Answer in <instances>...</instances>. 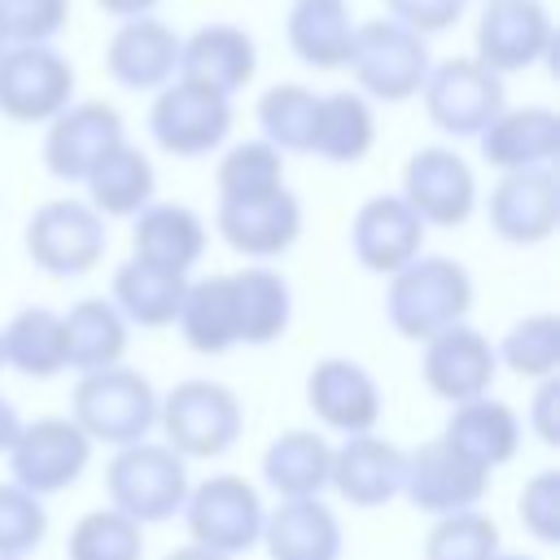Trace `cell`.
Instances as JSON below:
<instances>
[{
	"mask_svg": "<svg viewBox=\"0 0 560 560\" xmlns=\"http://www.w3.org/2000/svg\"><path fill=\"white\" fill-rule=\"evenodd\" d=\"M61 332H66V372H101L118 368L127 359L131 328L127 319L109 306V298H79L61 311Z\"/></svg>",
	"mask_w": 560,
	"mask_h": 560,
	"instance_id": "30",
	"label": "cell"
},
{
	"mask_svg": "<svg viewBox=\"0 0 560 560\" xmlns=\"http://www.w3.org/2000/svg\"><path fill=\"white\" fill-rule=\"evenodd\" d=\"M315 105L319 92L302 83H276L258 96L254 118H258V140H267L280 153H311V131H315Z\"/></svg>",
	"mask_w": 560,
	"mask_h": 560,
	"instance_id": "37",
	"label": "cell"
},
{
	"mask_svg": "<svg viewBox=\"0 0 560 560\" xmlns=\"http://www.w3.org/2000/svg\"><path fill=\"white\" fill-rule=\"evenodd\" d=\"M302 394H306L311 416L328 433H341V438L376 433L381 411H385L376 376L359 359H346V354H328V359L311 363Z\"/></svg>",
	"mask_w": 560,
	"mask_h": 560,
	"instance_id": "17",
	"label": "cell"
},
{
	"mask_svg": "<svg viewBox=\"0 0 560 560\" xmlns=\"http://www.w3.org/2000/svg\"><path fill=\"white\" fill-rule=\"evenodd\" d=\"M494 560H538V556H525V551H499Z\"/></svg>",
	"mask_w": 560,
	"mask_h": 560,
	"instance_id": "50",
	"label": "cell"
},
{
	"mask_svg": "<svg viewBox=\"0 0 560 560\" xmlns=\"http://www.w3.org/2000/svg\"><path fill=\"white\" fill-rule=\"evenodd\" d=\"M188 486H192L188 481V464L166 442H153V438L114 451V459L105 464V499H109V508L131 516L140 529L179 516V508L188 499Z\"/></svg>",
	"mask_w": 560,
	"mask_h": 560,
	"instance_id": "5",
	"label": "cell"
},
{
	"mask_svg": "<svg viewBox=\"0 0 560 560\" xmlns=\"http://www.w3.org/2000/svg\"><path fill=\"white\" fill-rule=\"evenodd\" d=\"M464 9H468V0H385L389 22L424 35V39L451 31L464 18Z\"/></svg>",
	"mask_w": 560,
	"mask_h": 560,
	"instance_id": "45",
	"label": "cell"
},
{
	"mask_svg": "<svg viewBox=\"0 0 560 560\" xmlns=\"http://www.w3.org/2000/svg\"><path fill=\"white\" fill-rule=\"evenodd\" d=\"M162 560H228V556H219V551H206V547H192V542H184V547H171Z\"/></svg>",
	"mask_w": 560,
	"mask_h": 560,
	"instance_id": "49",
	"label": "cell"
},
{
	"mask_svg": "<svg viewBox=\"0 0 560 560\" xmlns=\"http://www.w3.org/2000/svg\"><path fill=\"white\" fill-rule=\"evenodd\" d=\"M346 70L354 74V92L368 96V101H381V105L416 101L429 70H433L429 39L389 22V18L354 22Z\"/></svg>",
	"mask_w": 560,
	"mask_h": 560,
	"instance_id": "4",
	"label": "cell"
},
{
	"mask_svg": "<svg viewBox=\"0 0 560 560\" xmlns=\"http://www.w3.org/2000/svg\"><path fill=\"white\" fill-rule=\"evenodd\" d=\"M22 249L35 262V271L52 280H74L105 258L109 228L83 197H52L31 210L22 228Z\"/></svg>",
	"mask_w": 560,
	"mask_h": 560,
	"instance_id": "7",
	"label": "cell"
},
{
	"mask_svg": "<svg viewBox=\"0 0 560 560\" xmlns=\"http://www.w3.org/2000/svg\"><path fill=\"white\" fill-rule=\"evenodd\" d=\"M206 219L184 201H149L131 219V258L188 276L206 254Z\"/></svg>",
	"mask_w": 560,
	"mask_h": 560,
	"instance_id": "26",
	"label": "cell"
},
{
	"mask_svg": "<svg viewBox=\"0 0 560 560\" xmlns=\"http://www.w3.org/2000/svg\"><path fill=\"white\" fill-rule=\"evenodd\" d=\"M4 455H9V481L31 490L35 499H48L70 490L88 472L92 442L70 416H39V420H22Z\"/></svg>",
	"mask_w": 560,
	"mask_h": 560,
	"instance_id": "10",
	"label": "cell"
},
{
	"mask_svg": "<svg viewBox=\"0 0 560 560\" xmlns=\"http://www.w3.org/2000/svg\"><path fill=\"white\" fill-rule=\"evenodd\" d=\"M18 429H22V416H18V407L0 394V455L13 446V438H18Z\"/></svg>",
	"mask_w": 560,
	"mask_h": 560,
	"instance_id": "48",
	"label": "cell"
},
{
	"mask_svg": "<svg viewBox=\"0 0 560 560\" xmlns=\"http://www.w3.org/2000/svg\"><path fill=\"white\" fill-rule=\"evenodd\" d=\"M486 223L503 245H542L560 228V179L556 166L508 171L486 197Z\"/></svg>",
	"mask_w": 560,
	"mask_h": 560,
	"instance_id": "18",
	"label": "cell"
},
{
	"mask_svg": "<svg viewBox=\"0 0 560 560\" xmlns=\"http://www.w3.org/2000/svg\"><path fill=\"white\" fill-rule=\"evenodd\" d=\"M158 429H162V442L184 464L219 459L245 433V407L232 385L214 376H188V381H175L166 394H158Z\"/></svg>",
	"mask_w": 560,
	"mask_h": 560,
	"instance_id": "2",
	"label": "cell"
},
{
	"mask_svg": "<svg viewBox=\"0 0 560 560\" xmlns=\"http://www.w3.org/2000/svg\"><path fill=\"white\" fill-rule=\"evenodd\" d=\"M542 446H560V376H547L534 385L529 416L521 420Z\"/></svg>",
	"mask_w": 560,
	"mask_h": 560,
	"instance_id": "46",
	"label": "cell"
},
{
	"mask_svg": "<svg viewBox=\"0 0 560 560\" xmlns=\"http://www.w3.org/2000/svg\"><path fill=\"white\" fill-rule=\"evenodd\" d=\"M424 223L411 214V206L398 192L368 197L350 219V254L372 276H394L416 254H424Z\"/></svg>",
	"mask_w": 560,
	"mask_h": 560,
	"instance_id": "21",
	"label": "cell"
},
{
	"mask_svg": "<svg viewBox=\"0 0 560 560\" xmlns=\"http://www.w3.org/2000/svg\"><path fill=\"white\" fill-rule=\"evenodd\" d=\"M503 551L499 521L481 508L438 516L424 534V560H494Z\"/></svg>",
	"mask_w": 560,
	"mask_h": 560,
	"instance_id": "41",
	"label": "cell"
},
{
	"mask_svg": "<svg viewBox=\"0 0 560 560\" xmlns=\"http://www.w3.org/2000/svg\"><path fill=\"white\" fill-rule=\"evenodd\" d=\"M494 376H499L494 341L481 328H472L468 319L420 341V381L429 385L433 398H442L451 407L490 394Z\"/></svg>",
	"mask_w": 560,
	"mask_h": 560,
	"instance_id": "16",
	"label": "cell"
},
{
	"mask_svg": "<svg viewBox=\"0 0 560 560\" xmlns=\"http://www.w3.org/2000/svg\"><path fill=\"white\" fill-rule=\"evenodd\" d=\"M481 4H490V0H481Z\"/></svg>",
	"mask_w": 560,
	"mask_h": 560,
	"instance_id": "53",
	"label": "cell"
},
{
	"mask_svg": "<svg viewBox=\"0 0 560 560\" xmlns=\"http://www.w3.org/2000/svg\"><path fill=\"white\" fill-rule=\"evenodd\" d=\"M184 289H188V276L127 258L109 276V306L127 319V328H171L179 315Z\"/></svg>",
	"mask_w": 560,
	"mask_h": 560,
	"instance_id": "32",
	"label": "cell"
},
{
	"mask_svg": "<svg viewBox=\"0 0 560 560\" xmlns=\"http://www.w3.org/2000/svg\"><path fill=\"white\" fill-rule=\"evenodd\" d=\"M376 144V114L372 101L359 96L354 88L341 92H319L315 105V131H311V153L332 162V166H354L372 153Z\"/></svg>",
	"mask_w": 560,
	"mask_h": 560,
	"instance_id": "33",
	"label": "cell"
},
{
	"mask_svg": "<svg viewBox=\"0 0 560 560\" xmlns=\"http://www.w3.org/2000/svg\"><path fill=\"white\" fill-rule=\"evenodd\" d=\"M74 66L52 44L0 48V118L18 127H44L74 101Z\"/></svg>",
	"mask_w": 560,
	"mask_h": 560,
	"instance_id": "8",
	"label": "cell"
},
{
	"mask_svg": "<svg viewBox=\"0 0 560 560\" xmlns=\"http://www.w3.org/2000/svg\"><path fill=\"white\" fill-rule=\"evenodd\" d=\"M70 420L92 446H136L158 429V389L127 363L83 372L70 394Z\"/></svg>",
	"mask_w": 560,
	"mask_h": 560,
	"instance_id": "3",
	"label": "cell"
},
{
	"mask_svg": "<svg viewBox=\"0 0 560 560\" xmlns=\"http://www.w3.org/2000/svg\"><path fill=\"white\" fill-rule=\"evenodd\" d=\"M477 153L499 175L556 166L560 153V114L551 105H503L494 122L477 136Z\"/></svg>",
	"mask_w": 560,
	"mask_h": 560,
	"instance_id": "24",
	"label": "cell"
},
{
	"mask_svg": "<svg viewBox=\"0 0 560 560\" xmlns=\"http://www.w3.org/2000/svg\"><path fill=\"white\" fill-rule=\"evenodd\" d=\"M48 538V508L31 490L0 481V560H26Z\"/></svg>",
	"mask_w": 560,
	"mask_h": 560,
	"instance_id": "42",
	"label": "cell"
},
{
	"mask_svg": "<svg viewBox=\"0 0 560 560\" xmlns=\"http://www.w3.org/2000/svg\"><path fill=\"white\" fill-rule=\"evenodd\" d=\"M162 0H96V9L114 22H131V18H153Z\"/></svg>",
	"mask_w": 560,
	"mask_h": 560,
	"instance_id": "47",
	"label": "cell"
},
{
	"mask_svg": "<svg viewBox=\"0 0 560 560\" xmlns=\"http://www.w3.org/2000/svg\"><path fill=\"white\" fill-rule=\"evenodd\" d=\"M175 328L184 337L188 350L197 354H228L241 346V328H236V289H232V271H214L201 280H188Z\"/></svg>",
	"mask_w": 560,
	"mask_h": 560,
	"instance_id": "29",
	"label": "cell"
},
{
	"mask_svg": "<svg viewBox=\"0 0 560 560\" xmlns=\"http://www.w3.org/2000/svg\"><path fill=\"white\" fill-rule=\"evenodd\" d=\"M429 122L451 140H477L494 114L508 105L503 79L490 74L477 57H446L433 61L424 88H420Z\"/></svg>",
	"mask_w": 560,
	"mask_h": 560,
	"instance_id": "9",
	"label": "cell"
},
{
	"mask_svg": "<svg viewBox=\"0 0 560 560\" xmlns=\"http://www.w3.org/2000/svg\"><path fill=\"white\" fill-rule=\"evenodd\" d=\"M236 289V328L241 346H271L289 332L293 319V289L289 280L267 262H245L232 271Z\"/></svg>",
	"mask_w": 560,
	"mask_h": 560,
	"instance_id": "35",
	"label": "cell"
},
{
	"mask_svg": "<svg viewBox=\"0 0 560 560\" xmlns=\"http://www.w3.org/2000/svg\"><path fill=\"white\" fill-rule=\"evenodd\" d=\"M494 359H499V368H508L512 376L534 381V385L547 376H560V315L538 311V315L516 319L503 332V341L494 346Z\"/></svg>",
	"mask_w": 560,
	"mask_h": 560,
	"instance_id": "38",
	"label": "cell"
},
{
	"mask_svg": "<svg viewBox=\"0 0 560 560\" xmlns=\"http://www.w3.org/2000/svg\"><path fill=\"white\" fill-rule=\"evenodd\" d=\"M0 359L26 381H52L66 372V332L61 311L52 306H22L0 328Z\"/></svg>",
	"mask_w": 560,
	"mask_h": 560,
	"instance_id": "36",
	"label": "cell"
},
{
	"mask_svg": "<svg viewBox=\"0 0 560 560\" xmlns=\"http://www.w3.org/2000/svg\"><path fill=\"white\" fill-rule=\"evenodd\" d=\"M472 311V276L451 254H416L385 280V319L402 341H429L433 332L464 324Z\"/></svg>",
	"mask_w": 560,
	"mask_h": 560,
	"instance_id": "1",
	"label": "cell"
},
{
	"mask_svg": "<svg viewBox=\"0 0 560 560\" xmlns=\"http://www.w3.org/2000/svg\"><path fill=\"white\" fill-rule=\"evenodd\" d=\"M438 438L451 451H459L468 464L494 472V468H503V464L516 459V451L525 442V424H521V416H516L512 402H503L494 394H481L472 402L451 407V416H446V424H442Z\"/></svg>",
	"mask_w": 560,
	"mask_h": 560,
	"instance_id": "25",
	"label": "cell"
},
{
	"mask_svg": "<svg viewBox=\"0 0 560 560\" xmlns=\"http://www.w3.org/2000/svg\"><path fill=\"white\" fill-rule=\"evenodd\" d=\"M179 516H184L192 547H206V551L236 560V556L258 547L267 508H262L258 486L245 481L241 472H210L206 481L188 486Z\"/></svg>",
	"mask_w": 560,
	"mask_h": 560,
	"instance_id": "6",
	"label": "cell"
},
{
	"mask_svg": "<svg viewBox=\"0 0 560 560\" xmlns=\"http://www.w3.org/2000/svg\"><path fill=\"white\" fill-rule=\"evenodd\" d=\"M258 74V44L236 22H206L188 35H179V74L184 83L214 92L232 101L241 88H249Z\"/></svg>",
	"mask_w": 560,
	"mask_h": 560,
	"instance_id": "19",
	"label": "cell"
},
{
	"mask_svg": "<svg viewBox=\"0 0 560 560\" xmlns=\"http://www.w3.org/2000/svg\"><path fill=\"white\" fill-rule=\"evenodd\" d=\"M83 188H88V206L109 223V219H136L149 201H158L153 192H158V171H153V162H149V153L144 149H136L131 140H122L88 179H83Z\"/></svg>",
	"mask_w": 560,
	"mask_h": 560,
	"instance_id": "34",
	"label": "cell"
},
{
	"mask_svg": "<svg viewBox=\"0 0 560 560\" xmlns=\"http://www.w3.org/2000/svg\"><path fill=\"white\" fill-rule=\"evenodd\" d=\"M556 22L542 0H490L472 26V57L490 74H521L551 57Z\"/></svg>",
	"mask_w": 560,
	"mask_h": 560,
	"instance_id": "11",
	"label": "cell"
},
{
	"mask_svg": "<svg viewBox=\"0 0 560 560\" xmlns=\"http://www.w3.org/2000/svg\"><path fill=\"white\" fill-rule=\"evenodd\" d=\"M228 131H232V101L201 92L184 79L166 83L149 101V136L171 158H184V162L206 158V153L223 149Z\"/></svg>",
	"mask_w": 560,
	"mask_h": 560,
	"instance_id": "13",
	"label": "cell"
},
{
	"mask_svg": "<svg viewBox=\"0 0 560 560\" xmlns=\"http://www.w3.org/2000/svg\"><path fill=\"white\" fill-rule=\"evenodd\" d=\"M398 197L424 228H464L477 210V175L451 144H424L407 158Z\"/></svg>",
	"mask_w": 560,
	"mask_h": 560,
	"instance_id": "14",
	"label": "cell"
},
{
	"mask_svg": "<svg viewBox=\"0 0 560 560\" xmlns=\"http://www.w3.org/2000/svg\"><path fill=\"white\" fill-rule=\"evenodd\" d=\"M486 490H490V472L468 464L442 438H429L402 455V499L433 521L481 508Z\"/></svg>",
	"mask_w": 560,
	"mask_h": 560,
	"instance_id": "15",
	"label": "cell"
},
{
	"mask_svg": "<svg viewBox=\"0 0 560 560\" xmlns=\"http://www.w3.org/2000/svg\"><path fill=\"white\" fill-rule=\"evenodd\" d=\"M516 521L542 547L560 542V468L534 472L516 494Z\"/></svg>",
	"mask_w": 560,
	"mask_h": 560,
	"instance_id": "44",
	"label": "cell"
},
{
	"mask_svg": "<svg viewBox=\"0 0 560 560\" xmlns=\"http://www.w3.org/2000/svg\"><path fill=\"white\" fill-rule=\"evenodd\" d=\"M258 547L267 560H341V516L324 499H280L267 508Z\"/></svg>",
	"mask_w": 560,
	"mask_h": 560,
	"instance_id": "27",
	"label": "cell"
},
{
	"mask_svg": "<svg viewBox=\"0 0 560 560\" xmlns=\"http://www.w3.org/2000/svg\"><path fill=\"white\" fill-rule=\"evenodd\" d=\"M0 368H4V359H0Z\"/></svg>",
	"mask_w": 560,
	"mask_h": 560,
	"instance_id": "52",
	"label": "cell"
},
{
	"mask_svg": "<svg viewBox=\"0 0 560 560\" xmlns=\"http://www.w3.org/2000/svg\"><path fill=\"white\" fill-rule=\"evenodd\" d=\"M4 44H9V39H4V31H0V48H4Z\"/></svg>",
	"mask_w": 560,
	"mask_h": 560,
	"instance_id": "51",
	"label": "cell"
},
{
	"mask_svg": "<svg viewBox=\"0 0 560 560\" xmlns=\"http://www.w3.org/2000/svg\"><path fill=\"white\" fill-rule=\"evenodd\" d=\"M214 228L223 236V245L249 262H271L280 254H289L302 236V201L298 192L276 188L267 197H249V201H219L214 206Z\"/></svg>",
	"mask_w": 560,
	"mask_h": 560,
	"instance_id": "20",
	"label": "cell"
},
{
	"mask_svg": "<svg viewBox=\"0 0 560 560\" xmlns=\"http://www.w3.org/2000/svg\"><path fill=\"white\" fill-rule=\"evenodd\" d=\"M66 560H144V529L114 508H92L70 525Z\"/></svg>",
	"mask_w": 560,
	"mask_h": 560,
	"instance_id": "40",
	"label": "cell"
},
{
	"mask_svg": "<svg viewBox=\"0 0 560 560\" xmlns=\"http://www.w3.org/2000/svg\"><path fill=\"white\" fill-rule=\"evenodd\" d=\"M127 122L109 101H70L52 122H44V171L61 184H83L118 144Z\"/></svg>",
	"mask_w": 560,
	"mask_h": 560,
	"instance_id": "12",
	"label": "cell"
},
{
	"mask_svg": "<svg viewBox=\"0 0 560 560\" xmlns=\"http://www.w3.org/2000/svg\"><path fill=\"white\" fill-rule=\"evenodd\" d=\"M354 39L350 0H293L284 13V44L311 70H346Z\"/></svg>",
	"mask_w": 560,
	"mask_h": 560,
	"instance_id": "28",
	"label": "cell"
},
{
	"mask_svg": "<svg viewBox=\"0 0 560 560\" xmlns=\"http://www.w3.org/2000/svg\"><path fill=\"white\" fill-rule=\"evenodd\" d=\"M332 442L319 429H284L262 451V481L276 499H324Z\"/></svg>",
	"mask_w": 560,
	"mask_h": 560,
	"instance_id": "31",
	"label": "cell"
},
{
	"mask_svg": "<svg viewBox=\"0 0 560 560\" xmlns=\"http://www.w3.org/2000/svg\"><path fill=\"white\" fill-rule=\"evenodd\" d=\"M214 188L219 201H249L284 188V153L271 149L267 140H236L223 149L214 166Z\"/></svg>",
	"mask_w": 560,
	"mask_h": 560,
	"instance_id": "39",
	"label": "cell"
},
{
	"mask_svg": "<svg viewBox=\"0 0 560 560\" xmlns=\"http://www.w3.org/2000/svg\"><path fill=\"white\" fill-rule=\"evenodd\" d=\"M402 446L381 438V433H354V438H341L332 446V468H328V490L359 508V512H372V508H385L389 499L402 494Z\"/></svg>",
	"mask_w": 560,
	"mask_h": 560,
	"instance_id": "22",
	"label": "cell"
},
{
	"mask_svg": "<svg viewBox=\"0 0 560 560\" xmlns=\"http://www.w3.org/2000/svg\"><path fill=\"white\" fill-rule=\"evenodd\" d=\"M105 70L127 92H162L179 74V31L162 18L118 22L105 44Z\"/></svg>",
	"mask_w": 560,
	"mask_h": 560,
	"instance_id": "23",
	"label": "cell"
},
{
	"mask_svg": "<svg viewBox=\"0 0 560 560\" xmlns=\"http://www.w3.org/2000/svg\"><path fill=\"white\" fill-rule=\"evenodd\" d=\"M70 22V0H0V31L9 44H52Z\"/></svg>",
	"mask_w": 560,
	"mask_h": 560,
	"instance_id": "43",
	"label": "cell"
}]
</instances>
